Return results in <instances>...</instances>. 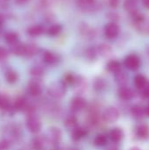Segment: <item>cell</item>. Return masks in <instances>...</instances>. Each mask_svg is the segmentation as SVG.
<instances>
[{
    "label": "cell",
    "instance_id": "obj_1",
    "mask_svg": "<svg viewBox=\"0 0 149 150\" xmlns=\"http://www.w3.org/2000/svg\"><path fill=\"white\" fill-rule=\"evenodd\" d=\"M67 93V85L61 82L53 83L47 89V94L54 99H61Z\"/></svg>",
    "mask_w": 149,
    "mask_h": 150
},
{
    "label": "cell",
    "instance_id": "obj_2",
    "mask_svg": "<svg viewBox=\"0 0 149 150\" xmlns=\"http://www.w3.org/2000/svg\"><path fill=\"white\" fill-rule=\"evenodd\" d=\"M62 138V132L60 128L56 127H49L45 134V139L47 143L52 146H57Z\"/></svg>",
    "mask_w": 149,
    "mask_h": 150
},
{
    "label": "cell",
    "instance_id": "obj_3",
    "mask_svg": "<svg viewBox=\"0 0 149 150\" xmlns=\"http://www.w3.org/2000/svg\"><path fill=\"white\" fill-rule=\"evenodd\" d=\"M4 136H6L4 139H6L10 142H14L19 141V139L21 138V135H22L21 129L16 125L6 126L4 129Z\"/></svg>",
    "mask_w": 149,
    "mask_h": 150
},
{
    "label": "cell",
    "instance_id": "obj_4",
    "mask_svg": "<svg viewBox=\"0 0 149 150\" xmlns=\"http://www.w3.org/2000/svg\"><path fill=\"white\" fill-rule=\"evenodd\" d=\"M25 126L27 130L31 134H38L40 129H41V122L39 117L36 114H32L26 116V120H25Z\"/></svg>",
    "mask_w": 149,
    "mask_h": 150
},
{
    "label": "cell",
    "instance_id": "obj_5",
    "mask_svg": "<svg viewBox=\"0 0 149 150\" xmlns=\"http://www.w3.org/2000/svg\"><path fill=\"white\" fill-rule=\"evenodd\" d=\"M119 111L114 106L106 107L102 113V120L107 123H114L119 119Z\"/></svg>",
    "mask_w": 149,
    "mask_h": 150
},
{
    "label": "cell",
    "instance_id": "obj_6",
    "mask_svg": "<svg viewBox=\"0 0 149 150\" xmlns=\"http://www.w3.org/2000/svg\"><path fill=\"white\" fill-rule=\"evenodd\" d=\"M124 65L129 70H137L141 67V59L136 54H129L125 58Z\"/></svg>",
    "mask_w": 149,
    "mask_h": 150
},
{
    "label": "cell",
    "instance_id": "obj_7",
    "mask_svg": "<svg viewBox=\"0 0 149 150\" xmlns=\"http://www.w3.org/2000/svg\"><path fill=\"white\" fill-rule=\"evenodd\" d=\"M119 34V26L115 22H109L105 26V35L107 39H115Z\"/></svg>",
    "mask_w": 149,
    "mask_h": 150
},
{
    "label": "cell",
    "instance_id": "obj_8",
    "mask_svg": "<svg viewBox=\"0 0 149 150\" xmlns=\"http://www.w3.org/2000/svg\"><path fill=\"white\" fill-rule=\"evenodd\" d=\"M27 92L30 96L33 98H37L42 93V86L37 79L32 80L27 87Z\"/></svg>",
    "mask_w": 149,
    "mask_h": 150
},
{
    "label": "cell",
    "instance_id": "obj_9",
    "mask_svg": "<svg viewBox=\"0 0 149 150\" xmlns=\"http://www.w3.org/2000/svg\"><path fill=\"white\" fill-rule=\"evenodd\" d=\"M77 6L86 11H96L98 8V4L97 0H76Z\"/></svg>",
    "mask_w": 149,
    "mask_h": 150
},
{
    "label": "cell",
    "instance_id": "obj_10",
    "mask_svg": "<svg viewBox=\"0 0 149 150\" xmlns=\"http://www.w3.org/2000/svg\"><path fill=\"white\" fill-rule=\"evenodd\" d=\"M86 105H87L86 99L83 98V97L77 96L72 98L70 102V108L74 112H80L86 107Z\"/></svg>",
    "mask_w": 149,
    "mask_h": 150
},
{
    "label": "cell",
    "instance_id": "obj_11",
    "mask_svg": "<svg viewBox=\"0 0 149 150\" xmlns=\"http://www.w3.org/2000/svg\"><path fill=\"white\" fill-rule=\"evenodd\" d=\"M74 86V91L77 94H83L86 89H87V82L86 79L82 76H78L76 78V81L73 84Z\"/></svg>",
    "mask_w": 149,
    "mask_h": 150
},
{
    "label": "cell",
    "instance_id": "obj_12",
    "mask_svg": "<svg viewBox=\"0 0 149 150\" xmlns=\"http://www.w3.org/2000/svg\"><path fill=\"white\" fill-rule=\"evenodd\" d=\"M118 95H119V98H121L122 100L128 101V100H131V99L133 98L134 92H133V91L131 88H129L126 85V86H121V87L119 88Z\"/></svg>",
    "mask_w": 149,
    "mask_h": 150
},
{
    "label": "cell",
    "instance_id": "obj_13",
    "mask_svg": "<svg viewBox=\"0 0 149 150\" xmlns=\"http://www.w3.org/2000/svg\"><path fill=\"white\" fill-rule=\"evenodd\" d=\"M109 137L111 139V141L114 143H119L120 142L123 138H124V132L121 128L119 127H114L113 129H112L110 131L109 134Z\"/></svg>",
    "mask_w": 149,
    "mask_h": 150
},
{
    "label": "cell",
    "instance_id": "obj_14",
    "mask_svg": "<svg viewBox=\"0 0 149 150\" xmlns=\"http://www.w3.org/2000/svg\"><path fill=\"white\" fill-rule=\"evenodd\" d=\"M87 134H88L87 129L78 126L76 128L71 131V138L74 142H78L81 139L84 138L87 135Z\"/></svg>",
    "mask_w": 149,
    "mask_h": 150
},
{
    "label": "cell",
    "instance_id": "obj_15",
    "mask_svg": "<svg viewBox=\"0 0 149 150\" xmlns=\"http://www.w3.org/2000/svg\"><path fill=\"white\" fill-rule=\"evenodd\" d=\"M114 78H115V82L117 83L118 85H119V87L126 86L127 83H128V81H129L128 75L125 71H122V70L116 73Z\"/></svg>",
    "mask_w": 149,
    "mask_h": 150
},
{
    "label": "cell",
    "instance_id": "obj_16",
    "mask_svg": "<svg viewBox=\"0 0 149 150\" xmlns=\"http://www.w3.org/2000/svg\"><path fill=\"white\" fill-rule=\"evenodd\" d=\"M131 114L135 119H141L146 115V108L141 105H134L131 108Z\"/></svg>",
    "mask_w": 149,
    "mask_h": 150
},
{
    "label": "cell",
    "instance_id": "obj_17",
    "mask_svg": "<svg viewBox=\"0 0 149 150\" xmlns=\"http://www.w3.org/2000/svg\"><path fill=\"white\" fill-rule=\"evenodd\" d=\"M136 135L140 139H148L149 137V127L146 124H141L136 127Z\"/></svg>",
    "mask_w": 149,
    "mask_h": 150
},
{
    "label": "cell",
    "instance_id": "obj_18",
    "mask_svg": "<svg viewBox=\"0 0 149 150\" xmlns=\"http://www.w3.org/2000/svg\"><path fill=\"white\" fill-rule=\"evenodd\" d=\"M64 125L66 127L67 129L68 130H74L75 128H76L78 127V122H77V119L75 115L69 114L65 118L64 120Z\"/></svg>",
    "mask_w": 149,
    "mask_h": 150
},
{
    "label": "cell",
    "instance_id": "obj_19",
    "mask_svg": "<svg viewBox=\"0 0 149 150\" xmlns=\"http://www.w3.org/2000/svg\"><path fill=\"white\" fill-rule=\"evenodd\" d=\"M123 6H124V10L130 14H133L136 11H138L137 0H126L124 2Z\"/></svg>",
    "mask_w": 149,
    "mask_h": 150
},
{
    "label": "cell",
    "instance_id": "obj_20",
    "mask_svg": "<svg viewBox=\"0 0 149 150\" xmlns=\"http://www.w3.org/2000/svg\"><path fill=\"white\" fill-rule=\"evenodd\" d=\"M43 61L47 65H54L58 62V56L50 51H46L43 54Z\"/></svg>",
    "mask_w": 149,
    "mask_h": 150
},
{
    "label": "cell",
    "instance_id": "obj_21",
    "mask_svg": "<svg viewBox=\"0 0 149 150\" xmlns=\"http://www.w3.org/2000/svg\"><path fill=\"white\" fill-rule=\"evenodd\" d=\"M106 87H107V83L105 81V79H103L101 77H97L95 79V81L93 83V88L96 92L102 93L106 90Z\"/></svg>",
    "mask_w": 149,
    "mask_h": 150
},
{
    "label": "cell",
    "instance_id": "obj_22",
    "mask_svg": "<svg viewBox=\"0 0 149 150\" xmlns=\"http://www.w3.org/2000/svg\"><path fill=\"white\" fill-rule=\"evenodd\" d=\"M45 143H47L45 136H35L32 140V148L34 150H41L44 148Z\"/></svg>",
    "mask_w": 149,
    "mask_h": 150
},
{
    "label": "cell",
    "instance_id": "obj_23",
    "mask_svg": "<svg viewBox=\"0 0 149 150\" xmlns=\"http://www.w3.org/2000/svg\"><path fill=\"white\" fill-rule=\"evenodd\" d=\"M97 54L101 55L102 57H109L112 54V48L108 44H100L97 48Z\"/></svg>",
    "mask_w": 149,
    "mask_h": 150
},
{
    "label": "cell",
    "instance_id": "obj_24",
    "mask_svg": "<svg viewBox=\"0 0 149 150\" xmlns=\"http://www.w3.org/2000/svg\"><path fill=\"white\" fill-rule=\"evenodd\" d=\"M133 83H134L135 87L137 89H139V90H143L148 85V83L146 76H143V75H137L134 77Z\"/></svg>",
    "mask_w": 149,
    "mask_h": 150
},
{
    "label": "cell",
    "instance_id": "obj_25",
    "mask_svg": "<svg viewBox=\"0 0 149 150\" xmlns=\"http://www.w3.org/2000/svg\"><path fill=\"white\" fill-rule=\"evenodd\" d=\"M27 105H28V103L24 97H18L15 99L12 105H13L15 111H25Z\"/></svg>",
    "mask_w": 149,
    "mask_h": 150
},
{
    "label": "cell",
    "instance_id": "obj_26",
    "mask_svg": "<svg viewBox=\"0 0 149 150\" xmlns=\"http://www.w3.org/2000/svg\"><path fill=\"white\" fill-rule=\"evenodd\" d=\"M106 68L109 72L116 74L121 70V63L117 60H112L107 63Z\"/></svg>",
    "mask_w": 149,
    "mask_h": 150
},
{
    "label": "cell",
    "instance_id": "obj_27",
    "mask_svg": "<svg viewBox=\"0 0 149 150\" xmlns=\"http://www.w3.org/2000/svg\"><path fill=\"white\" fill-rule=\"evenodd\" d=\"M30 75L32 77H34L35 79L40 78L44 75V69L41 66L35 65V66H33V67L31 68V69H30Z\"/></svg>",
    "mask_w": 149,
    "mask_h": 150
},
{
    "label": "cell",
    "instance_id": "obj_28",
    "mask_svg": "<svg viewBox=\"0 0 149 150\" xmlns=\"http://www.w3.org/2000/svg\"><path fill=\"white\" fill-rule=\"evenodd\" d=\"M27 33L30 36H32V37H36V36H40L43 33H44V28L43 26L41 25H33V26H31L28 30H27Z\"/></svg>",
    "mask_w": 149,
    "mask_h": 150
},
{
    "label": "cell",
    "instance_id": "obj_29",
    "mask_svg": "<svg viewBox=\"0 0 149 150\" xmlns=\"http://www.w3.org/2000/svg\"><path fill=\"white\" fill-rule=\"evenodd\" d=\"M5 79L9 83H14L18 80V74L13 69H8L4 74Z\"/></svg>",
    "mask_w": 149,
    "mask_h": 150
},
{
    "label": "cell",
    "instance_id": "obj_30",
    "mask_svg": "<svg viewBox=\"0 0 149 150\" xmlns=\"http://www.w3.org/2000/svg\"><path fill=\"white\" fill-rule=\"evenodd\" d=\"M107 137L105 134H98L95 137L94 139V145L97 146V147H104L107 144Z\"/></svg>",
    "mask_w": 149,
    "mask_h": 150
},
{
    "label": "cell",
    "instance_id": "obj_31",
    "mask_svg": "<svg viewBox=\"0 0 149 150\" xmlns=\"http://www.w3.org/2000/svg\"><path fill=\"white\" fill-rule=\"evenodd\" d=\"M25 45L19 44V43H17L15 45L11 46V52L13 54H17V55H24V54H25Z\"/></svg>",
    "mask_w": 149,
    "mask_h": 150
},
{
    "label": "cell",
    "instance_id": "obj_32",
    "mask_svg": "<svg viewBox=\"0 0 149 150\" xmlns=\"http://www.w3.org/2000/svg\"><path fill=\"white\" fill-rule=\"evenodd\" d=\"M11 103H10V99L6 95L4 94H0V109L3 111L7 110L8 108H10Z\"/></svg>",
    "mask_w": 149,
    "mask_h": 150
},
{
    "label": "cell",
    "instance_id": "obj_33",
    "mask_svg": "<svg viewBox=\"0 0 149 150\" xmlns=\"http://www.w3.org/2000/svg\"><path fill=\"white\" fill-rule=\"evenodd\" d=\"M37 50H38V48H37V47L34 44L25 45L24 55L26 56V57H32V56H33L37 53Z\"/></svg>",
    "mask_w": 149,
    "mask_h": 150
},
{
    "label": "cell",
    "instance_id": "obj_34",
    "mask_svg": "<svg viewBox=\"0 0 149 150\" xmlns=\"http://www.w3.org/2000/svg\"><path fill=\"white\" fill-rule=\"evenodd\" d=\"M5 41L10 44L11 46L12 45H15L17 43H18V37L16 33H9L5 35Z\"/></svg>",
    "mask_w": 149,
    "mask_h": 150
},
{
    "label": "cell",
    "instance_id": "obj_35",
    "mask_svg": "<svg viewBox=\"0 0 149 150\" xmlns=\"http://www.w3.org/2000/svg\"><path fill=\"white\" fill-rule=\"evenodd\" d=\"M97 50L94 47H89L88 49H86L85 51V57L90 60V61H93L97 58Z\"/></svg>",
    "mask_w": 149,
    "mask_h": 150
},
{
    "label": "cell",
    "instance_id": "obj_36",
    "mask_svg": "<svg viewBox=\"0 0 149 150\" xmlns=\"http://www.w3.org/2000/svg\"><path fill=\"white\" fill-rule=\"evenodd\" d=\"M61 32V25H53L47 29V34L50 36H56Z\"/></svg>",
    "mask_w": 149,
    "mask_h": 150
},
{
    "label": "cell",
    "instance_id": "obj_37",
    "mask_svg": "<svg viewBox=\"0 0 149 150\" xmlns=\"http://www.w3.org/2000/svg\"><path fill=\"white\" fill-rule=\"evenodd\" d=\"M76 76H75L73 74L71 73H67L64 75L63 76V83L66 84V85H73L75 81H76Z\"/></svg>",
    "mask_w": 149,
    "mask_h": 150
},
{
    "label": "cell",
    "instance_id": "obj_38",
    "mask_svg": "<svg viewBox=\"0 0 149 150\" xmlns=\"http://www.w3.org/2000/svg\"><path fill=\"white\" fill-rule=\"evenodd\" d=\"M81 33L83 35H84L86 38H92L93 34H91V33H93V31L91 30V28H90L86 25H84L83 26L81 27Z\"/></svg>",
    "mask_w": 149,
    "mask_h": 150
},
{
    "label": "cell",
    "instance_id": "obj_39",
    "mask_svg": "<svg viewBox=\"0 0 149 150\" xmlns=\"http://www.w3.org/2000/svg\"><path fill=\"white\" fill-rule=\"evenodd\" d=\"M11 142H8L6 139H2L0 140V150H8L10 149Z\"/></svg>",
    "mask_w": 149,
    "mask_h": 150
},
{
    "label": "cell",
    "instance_id": "obj_40",
    "mask_svg": "<svg viewBox=\"0 0 149 150\" xmlns=\"http://www.w3.org/2000/svg\"><path fill=\"white\" fill-rule=\"evenodd\" d=\"M8 56V51L3 47H0V60H4L6 59Z\"/></svg>",
    "mask_w": 149,
    "mask_h": 150
},
{
    "label": "cell",
    "instance_id": "obj_41",
    "mask_svg": "<svg viewBox=\"0 0 149 150\" xmlns=\"http://www.w3.org/2000/svg\"><path fill=\"white\" fill-rule=\"evenodd\" d=\"M143 92H142V96L145 97V98H149V83H148V85L142 90Z\"/></svg>",
    "mask_w": 149,
    "mask_h": 150
},
{
    "label": "cell",
    "instance_id": "obj_42",
    "mask_svg": "<svg viewBox=\"0 0 149 150\" xmlns=\"http://www.w3.org/2000/svg\"><path fill=\"white\" fill-rule=\"evenodd\" d=\"M119 0H109V4L112 8H116L119 4Z\"/></svg>",
    "mask_w": 149,
    "mask_h": 150
},
{
    "label": "cell",
    "instance_id": "obj_43",
    "mask_svg": "<svg viewBox=\"0 0 149 150\" xmlns=\"http://www.w3.org/2000/svg\"><path fill=\"white\" fill-rule=\"evenodd\" d=\"M29 0H15V3L17 4H26L27 2H28Z\"/></svg>",
    "mask_w": 149,
    "mask_h": 150
},
{
    "label": "cell",
    "instance_id": "obj_44",
    "mask_svg": "<svg viewBox=\"0 0 149 150\" xmlns=\"http://www.w3.org/2000/svg\"><path fill=\"white\" fill-rule=\"evenodd\" d=\"M141 1H142V4L146 8H149V0H141Z\"/></svg>",
    "mask_w": 149,
    "mask_h": 150
},
{
    "label": "cell",
    "instance_id": "obj_45",
    "mask_svg": "<svg viewBox=\"0 0 149 150\" xmlns=\"http://www.w3.org/2000/svg\"><path fill=\"white\" fill-rule=\"evenodd\" d=\"M106 150H120L118 147H116V146H112V147H110V148H108Z\"/></svg>",
    "mask_w": 149,
    "mask_h": 150
},
{
    "label": "cell",
    "instance_id": "obj_46",
    "mask_svg": "<svg viewBox=\"0 0 149 150\" xmlns=\"http://www.w3.org/2000/svg\"><path fill=\"white\" fill-rule=\"evenodd\" d=\"M146 115L149 117V104L147 105V107H146Z\"/></svg>",
    "mask_w": 149,
    "mask_h": 150
},
{
    "label": "cell",
    "instance_id": "obj_47",
    "mask_svg": "<svg viewBox=\"0 0 149 150\" xmlns=\"http://www.w3.org/2000/svg\"><path fill=\"white\" fill-rule=\"evenodd\" d=\"M67 150H80L78 148H76V147H69V148H68Z\"/></svg>",
    "mask_w": 149,
    "mask_h": 150
},
{
    "label": "cell",
    "instance_id": "obj_48",
    "mask_svg": "<svg viewBox=\"0 0 149 150\" xmlns=\"http://www.w3.org/2000/svg\"><path fill=\"white\" fill-rule=\"evenodd\" d=\"M130 150H141L139 147H133L132 149H130Z\"/></svg>",
    "mask_w": 149,
    "mask_h": 150
}]
</instances>
